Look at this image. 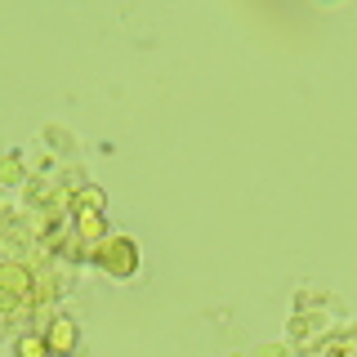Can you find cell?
Segmentation results:
<instances>
[{"label":"cell","instance_id":"3","mask_svg":"<svg viewBox=\"0 0 357 357\" xmlns=\"http://www.w3.org/2000/svg\"><path fill=\"white\" fill-rule=\"evenodd\" d=\"M72 344H76V326H72V317L54 321V331H50V349H54V353H72Z\"/></svg>","mask_w":357,"mask_h":357},{"label":"cell","instance_id":"5","mask_svg":"<svg viewBox=\"0 0 357 357\" xmlns=\"http://www.w3.org/2000/svg\"><path fill=\"white\" fill-rule=\"evenodd\" d=\"M76 201H81V206H85V210H103V206H107V197H103V188H81V197H76Z\"/></svg>","mask_w":357,"mask_h":357},{"label":"cell","instance_id":"8","mask_svg":"<svg viewBox=\"0 0 357 357\" xmlns=\"http://www.w3.org/2000/svg\"><path fill=\"white\" fill-rule=\"evenodd\" d=\"M14 304H18V295H9V290L0 286V308H14Z\"/></svg>","mask_w":357,"mask_h":357},{"label":"cell","instance_id":"1","mask_svg":"<svg viewBox=\"0 0 357 357\" xmlns=\"http://www.w3.org/2000/svg\"><path fill=\"white\" fill-rule=\"evenodd\" d=\"M98 264H103L112 277H134V268H139V250H134V241L116 237V241H107L103 250H98Z\"/></svg>","mask_w":357,"mask_h":357},{"label":"cell","instance_id":"2","mask_svg":"<svg viewBox=\"0 0 357 357\" xmlns=\"http://www.w3.org/2000/svg\"><path fill=\"white\" fill-rule=\"evenodd\" d=\"M0 286H5L9 295H27V290H31V273L22 264H5V268H0Z\"/></svg>","mask_w":357,"mask_h":357},{"label":"cell","instance_id":"7","mask_svg":"<svg viewBox=\"0 0 357 357\" xmlns=\"http://www.w3.org/2000/svg\"><path fill=\"white\" fill-rule=\"evenodd\" d=\"M0 178H5V183H14V178H18V156H5V165H0Z\"/></svg>","mask_w":357,"mask_h":357},{"label":"cell","instance_id":"6","mask_svg":"<svg viewBox=\"0 0 357 357\" xmlns=\"http://www.w3.org/2000/svg\"><path fill=\"white\" fill-rule=\"evenodd\" d=\"M18 357H50V344H45V340H31V335H27V340L18 344Z\"/></svg>","mask_w":357,"mask_h":357},{"label":"cell","instance_id":"4","mask_svg":"<svg viewBox=\"0 0 357 357\" xmlns=\"http://www.w3.org/2000/svg\"><path fill=\"white\" fill-rule=\"evenodd\" d=\"M76 228H81V237H103L107 232V219H103V210H81V219H76Z\"/></svg>","mask_w":357,"mask_h":357}]
</instances>
